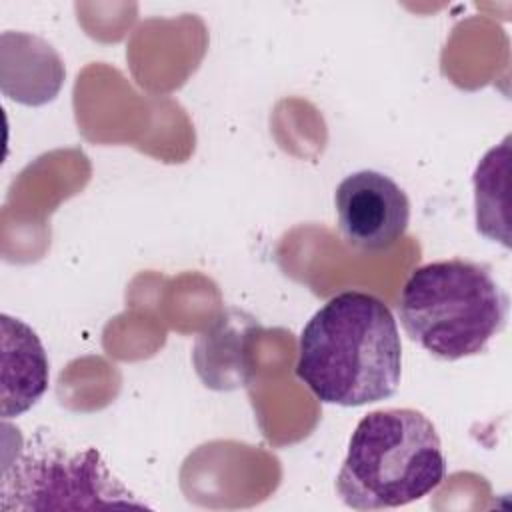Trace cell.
Returning a JSON list of instances; mask_svg holds the SVG:
<instances>
[{"instance_id":"1","label":"cell","mask_w":512,"mask_h":512,"mask_svg":"<svg viewBox=\"0 0 512 512\" xmlns=\"http://www.w3.org/2000/svg\"><path fill=\"white\" fill-rule=\"evenodd\" d=\"M296 376L324 404L390 398L402 378V342L388 304L362 290L328 298L300 332Z\"/></svg>"},{"instance_id":"2","label":"cell","mask_w":512,"mask_h":512,"mask_svg":"<svg viewBox=\"0 0 512 512\" xmlns=\"http://www.w3.org/2000/svg\"><path fill=\"white\" fill-rule=\"evenodd\" d=\"M444 478L436 426L420 410L382 408L356 424L336 492L354 510L398 508L432 494Z\"/></svg>"},{"instance_id":"3","label":"cell","mask_w":512,"mask_h":512,"mask_svg":"<svg viewBox=\"0 0 512 512\" xmlns=\"http://www.w3.org/2000/svg\"><path fill=\"white\" fill-rule=\"evenodd\" d=\"M398 316L410 340L434 358L454 362L486 350L506 324L508 296L486 266L436 260L410 272Z\"/></svg>"},{"instance_id":"4","label":"cell","mask_w":512,"mask_h":512,"mask_svg":"<svg viewBox=\"0 0 512 512\" xmlns=\"http://www.w3.org/2000/svg\"><path fill=\"white\" fill-rule=\"evenodd\" d=\"M10 498V508L22 510L146 506L110 472L96 448L74 454L54 446L22 450L14 464H4L2 502Z\"/></svg>"},{"instance_id":"5","label":"cell","mask_w":512,"mask_h":512,"mask_svg":"<svg viewBox=\"0 0 512 512\" xmlns=\"http://www.w3.org/2000/svg\"><path fill=\"white\" fill-rule=\"evenodd\" d=\"M334 210L342 238L362 252H386L408 230L406 192L378 170L348 174L334 192Z\"/></svg>"},{"instance_id":"6","label":"cell","mask_w":512,"mask_h":512,"mask_svg":"<svg viewBox=\"0 0 512 512\" xmlns=\"http://www.w3.org/2000/svg\"><path fill=\"white\" fill-rule=\"evenodd\" d=\"M2 332V416L12 418L28 410L46 392L48 358L36 332L22 320L2 314Z\"/></svg>"}]
</instances>
